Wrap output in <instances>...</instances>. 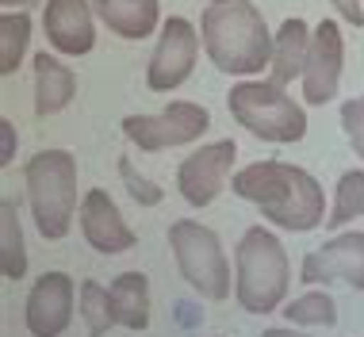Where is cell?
Instances as JSON below:
<instances>
[{"instance_id": "cell-1", "label": "cell", "mask_w": 364, "mask_h": 337, "mask_svg": "<svg viewBox=\"0 0 364 337\" xmlns=\"http://www.w3.org/2000/svg\"><path fill=\"white\" fill-rule=\"evenodd\" d=\"M234 196L245 203H253L257 211L280 230L307 234L314 226L326 223V192L314 181L307 168L291 161H253L234 173Z\"/></svg>"}, {"instance_id": "cell-2", "label": "cell", "mask_w": 364, "mask_h": 337, "mask_svg": "<svg viewBox=\"0 0 364 337\" xmlns=\"http://www.w3.org/2000/svg\"><path fill=\"white\" fill-rule=\"evenodd\" d=\"M272 35L253 0H215L200 16L208 62L230 77H257L272 62Z\"/></svg>"}, {"instance_id": "cell-3", "label": "cell", "mask_w": 364, "mask_h": 337, "mask_svg": "<svg viewBox=\"0 0 364 337\" xmlns=\"http://www.w3.org/2000/svg\"><path fill=\"white\" fill-rule=\"evenodd\" d=\"M291 287L288 250L269 226H250L234 245V299L245 314L280 311Z\"/></svg>"}, {"instance_id": "cell-4", "label": "cell", "mask_w": 364, "mask_h": 337, "mask_svg": "<svg viewBox=\"0 0 364 337\" xmlns=\"http://www.w3.org/2000/svg\"><path fill=\"white\" fill-rule=\"evenodd\" d=\"M27 207L46 242H62L77 219V157L70 150H38L23 168Z\"/></svg>"}, {"instance_id": "cell-5", "label": "cell", "mask_w": 364, "mask_h": 337, "mask_svg": "<svg viewBox=\"0 0 364 337\" xmlns=\"http://www.w3.org/2000/svg\"><path fill=\"white\" fill-rule=\"evenodd\" d=\"M226 107H230L234 123H242L261 142L288 146L307 134V112H303V104H295L272 81H238L226 92Z\"/></svg>"}, {"instance_id": "cell-6", "label": "cell", "mask_w": 364, "mask_h": 337, "mask_svg": "<svg viewBox=\"0 0 364 337\" xmlns=\"http://www.w3.org/2000/svg\"><path fill=\"white\" fill-rule=\"evenodd\" d=\"M169 250H173L176 272L188 280L192 291H200L211 303L230 299L234 272H230V261H226L219 234L211 226H203L196 219H176L169 226Z\"/></svg>"}, {"instance_id": "cell-7", "label": "cell", "mask_w": 364, "mask_h": 337, "mask_svg": "<svg viewBox=\"0 0 364 337\" xmlns=\"http://www.w3.org/2000/svg\"><path fill=\"white\" fill-rule=\"evenodd\" d=\"M208 127H211V112L196 100H173L157 115H127L123 119L127 142L139 146L142 154L173 150V146H192L208 134Z\"/></svg>"}, {"instance_id": "cell-8", "label": "cell", "mask_w": 364, "mask_h": 337, "mask_svg": "<svg viewBox=\"0 0 364 337\" xmlns=\"http://www.w3.org/2000/svg\"><path fill=\"white\" fill-rule=\"evenodd\" d=\"M234 161H238V146L234 138H219V142L200 146L196 154H188L176 168V192L184 196L188 207H208L230 188Z\"/></svg>"}, {"instance_id": "cell-9", "label": "cell", "mask_w": 364, "mask_h": 337, "mask_svg": "<svg viewBox=\"0 0 364 337\" xmlns=\"http://www.w3.org/2000/svg\"><path fill=\"white\" fill-rule=\"evenodd\" d=\"M196 58H200V31L184 16H169L161 23L157 46L146 65V88L150 92H173L192 77Z\"/></svg>"}, {"instance_id": "cell-10", "label": "cell", "mask_w": 364, "mask_h": 337, "mask_svg": "<svg viewBox=\"0 0 364 337\" xmlns=\"http://www.w3.org/2000/svg\"><path fill=\"white\" fill-rule=\"evenodd\" d=\"M77 314V284L70 272H43L27 291L23 326L31 337H62Z\"/></svg>"}, {"instance_id": "cell-11", "label": "cell", "mask_w": 364, "mask_h": 337, "mask_svg": "<svg viewBox=\"0 0 364 337\" xmlns=\"http://www.w3.org/2000/svg\"><path fill=\"white\" fill-rule=\"evenodd\" d=\"M303 284H349L364 291V230H346L311 250L299 264Z\"/></svg>"}, {"instance_id": "cell-12", "label": "cell", "mask_w": 364, "mask_h": 337, "mask_svg": "<svg viewBox=\"0 0 364 337\" xmlns=\"http://www.w3.org/2000/svg\"><path fill=\"white\" fill-rule=\"evenodd\" d=\"M341 58H346V43H341V27L333 19H322L311 31V54L303 65V100L311 107H322L338 96L341 85Z\"/></svg>"}, {"instance_id": "cell-13", "label": "cell", "mask_w": 364, "mask_h": 337, "mask_svg": "<svg viewBox=\"0 0 364 337\" xmlns=\"http://www.w3.org/2000/svg\"><path fill=\"white\" fill-rule=\"evenodd\" d=\"M92 0H43V35L50 50L65 58H85L96 46Z\"/></svg>"}, {"instance_id": "cell-14", "label": "cell", "mask_w": 364, "mask_h": 337, "mask_svg": "<svg viewBox=\"0 0 364 337\" xmlns=\"http://www.w3.org/2000/svg\"><path fill=\"white\" fill-rule=\"evenodd\" d=\"M81 237L92 245L96 253L104 257H119V253H131L139 245L134 230L127 226V219L119 215L115 200L104 192V188H88L81 196Z\"/></svg>"}, {"instance_id": "cell-15", "label": "cell", "mask_w": 364, "mask_h": 337, "mask_svg": "<svg viewBox=\"0 0 364 337\" xmlns=\"http://www.w3.org/2000/svg\"><path fill=\"white\" fill-rule=\"evenodd\" d=\"M77 96V73L65 62H58L50 50L35 54V115L50 119L73 104Z\"/></svg>"}, {"instance_id": "cell-16", "label": "cell", "mask_w": 364, "mask_h": 337, "mask_svg": "<svg viewBox=\"0 0 364 337\" xmlns=\"http://www.w3.org/2000/svg\"><path fill=\"white\" fill-rule=\"evenodd\" d=\"M311 54V27L303 23L299 16H288L280 23L277 38H272V62H269V81L272 85H291L295 77H303V65H307Z\"/></svg>"}, {"instance_id": "cell-17", "label": "cell", "mask_w": 364, "mask_h": 337, "mask_svg": "<svg viewBox=\"0 0 364 337\" xmlns=\"http://www.w3.org/2000/svg\"><path fill=\"white\" fill-rule=\"evenodd\" d=\"M96 16L104 19L119 38H150L157 31V19H161V8L157 0H92Z\"/></svg>"}, {"instance_id": "cell-18", "label": "cell", "mask_w": 364, "mask_h": 337, "mask_svg": "<svg viewBox=\"0 0 364 337\" xmlns=\"http://www.w3.org/2000/svg\"><path fill=\"white\" fill-rule=\"evenodd\" d=\"M107 291H112L115 326L134 333L150 326V280H146V272H119Z\"/></svg>"}, {"instance_id": "cell-19", "label": "cell", "mask_w": 364, "mask_h": 337, "mask_svg": "<svg viewBox=\"0 0 364 337\" xmlns=\"http://www.w3.org/2000/svg\"><path fill=\"white\" fill-rule=\"evenodd\" d=\"M0 272L4 280H23L27 276V245H23V226L12 200L0 203Z\"/></svg>"}, {"instance_id": "cell-20", "label": "cell", "mask_w": 364, "mask_h": 337, "mask_svg": "<svg viewBox=\"0 0 364 337\" xmlns=\"http://www.w3.org/2000/svg\"><path fill=\"white\" fill-rule=\"evenodd\" d=\"M31 16L27 12H4V19H0V73L12 77L19 62H23L27 46H31Z\"/></svg>"}, {"instance_id": "cell-21", "label": "cell", "mask_w": 364, "mask_h": 337, "mask_svg": "<svg viewBox=\"0 0 364 337\" xmlns=\"http://www.w3.org/2000/svg\"><path fill=\"white\" fill-rule=\"evenodd\" d=\"M364 215V168H349V173L338 176V188H333V207L326 215V226L338 230L353 219Z\"/></svg>"}, {"instance_id": "cell-22", "label": "cell", "mask_w": 364, "mask_h": 337, "mask_svg": "<svg viewBox=\"0 0 364 337\" xmlns=\"http://www.w3.org/2000/svg\"><path fill=\"white\" fill-rule=\"evenodd\" d=\"M77 303H81V319L88 326V337H104L115 326L112 314V291L100 280H85L77 287Z\"/></svg>"}, {"instance_id": "cell-23", "label": "cell", "mask_w": 364, "mask_h": 337, "mask_svg": "<svg viewBox=\"0 0 364 337\" xmlns=\"http://www.w3.org/2000/svg\"><path fill=\"white\" fill-rule=\"evenodd\" d=\"M284 311V319H288V326H330L338 322V303L330 299L326 291H307V295H299V299H291L288 306H280Z\"/></svg>"}, {"instance_id": "cell-24", "label": "cell", "mask_w": 364, "mask_h": 337, "mask_svg": "<svg viewBox=\"0 0 364 337\" xmlns=\"http://www.w3.org/2000/svg\"><path fill=\"white\" fill-rule=\"evenodd\" d=\"M119 176H123V188L131 192V200H134V203H142V207H157V203L165 200L161 184H154L150 176L134 173V165L127 161V157H119Z\"/></svg>"}, {"instance_id": "cell-25", "label": "cell", "mask_w": 364, "mask_h": 337, "mask_svg": "<svg viewBox=\"0 0 364 337\" xmlns=\"http://www.w3.org/2000/svg\"><path fill=\"white\" fill-rule=\"evenodd\" d=\"M341 131H346L353 150L364 157V96H353L341 104Z\"/></svg>"}, {"instance_id": "cell-26", "label": "cell", "mask_w": 364, "mask_h": 337, "mask_svg": "<svg viewBox=\"0 0 364 337\" xmlns=\"http://www.w3.org/2000/svg\"><path fill=\"white\" fill-rule=\"evenodd\" d=\"M0 134H4V146H0V165H12L16 161V123H12V119H0Z\"/></svg>"}, {"instance_id": "cell-27", "label": "cell", "mask_w": 364, "mask_h": 337, "mask_svg": "<svg viewBox=\"0 0 364 337\" xmlns=\"http://www.w3.org/2000/svg\"><path fill=\"white\" fill-rule=\"evenodd\" d=\"M333 8H338V16L346 19L353 27H364V0H330Z\"/></svg>"}, {"instance_id": "cell-28", "label": "cell", "mask_w": 364, "mask_h": 337, "mask_svg": "<svg viewBox=\"0 0 364 337\" xmlns=\"http://www.w3.org/2000/svg\"><path fill=\"white\" fill-rule=\"evenodd\" d=\"M261 337H307V333H303L299 326H291V330H288V326H269Z\"/></svg>"}, {"instance_id": "cell-29", "label": "cell", "mask_w": 364, "mask_h": 337, "mask_svg": "<svg viewBox=\"0 0 364 337\" xmlns=\"http://www.w3.org/2000/svg\"><path fill=\"white\" fill-rule=\"evenodd\" d=\"M4 4V12H27L31 4H38V0H0Z\"/></svg>"}, {"instance_id": "cell-30", "label": "cell", "mask_w": 364, "mask_h": 337, "mask_svg": "<svg viewBox=\"0 0 364 337\" xmlns=\"http://www.w3.org/2000/svg\"><path fill=\"white\" fill-rule=\"evenodd\" d=\"M208 4H215V0H208Z\"/></svg>"}]
</instances>
